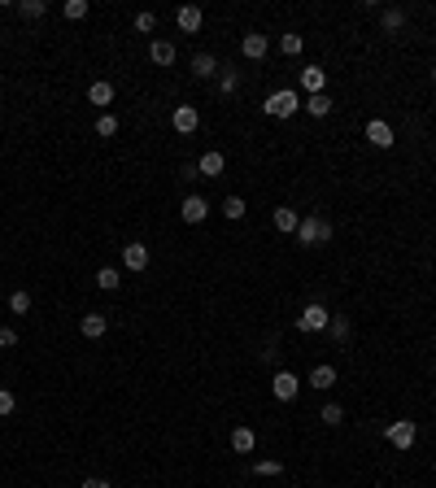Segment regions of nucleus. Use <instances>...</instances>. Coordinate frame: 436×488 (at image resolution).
Masks as SVG:
<instances>
[{"mask_svg":"<svg viewBox=\"0 0 436 488\" xmlns=\"http://www.w3.org/2000/svg\"><path fill=\"white\" fill-rule=\"evenodd\" d=\"M332 240V222L323 218V214H305L301 227H297V244L301 249H318V244H328Z\"/></svg>","mask_w":436,"mask_h":488,"instance_id":"1","label":"nucleus"},{"mask_svg":"<svg viewBox=\"0 0 436 488\" xmlns=\"http://www.w3.org/2000/svg\"><path fill=\"white\" fill-rule=\"evenodd\" d=\"M271 118H293V113L301 109V96L293 92V88H280V92H271L266 96V105H262Z\"/></svg>","mask_w":436,"mask_h":488,"instance_id":"2","label":"nucleus"},{"mask_svg":"<svg viewBox=\"0 0 436 488\" xmlns=\"http://www.w3.org/2000/svg\"><path fill=\"white\" fill-rule=\"evenodd\" d=\"M384 436H389L393 449H410V445L419 441V423H414V418H393L389 428H384Z\"/></svg>","mask_w":436,"mask_h":488,"instance_id":"3","label":"nucleus"},{"mask_svg":"<svg viewBox=\"0 0 436 488\" xmlns=\"http://www.w3.org/2000/svg\"><path fill=\"white\" fill-rule=\"evenodd\" d=\"M328 323H332V314H328V305H323V301H310V305L297 314V327H301V332H323Z\"/></svg>","mask_w":436,"mask_h":488,"instance_id":"4","label":"nucleus"},{"mask_svg":"<svg viewBox=\"0 0 436 488\" xmlns=\"http://www.w3.org/2000/svg\"><path fill=\"white\" fill-rule=\"evenodd\" d=\"M170 127L179 136H192L201 127V113H197V105H175V113H170Z\"/></svg>","mask_w":436,"mask_h":488,"instance_id":"5","label":"nucleus"},{"mask_svg":"<svg viewBox=\"0 0 436 488\" xmlns=\"http://www.w3.org/2000/svg\"><path fill=\"white\" fill-rule=\"evenodd\" d=\"M271 393H275V401H293L301 393V380L293 375V371H280V375L271 380Z\"/></svg>","mask_w":436,"mask_h":488,"instance_id":"6","label":"nucleus"},{"mask_svg":"<svg viewBox=\"0 0 436 488\" xmlns=\"http://www.w3.org/2000/svg\"><path fill=\"white\" fill-rule=\"evenodd\" d=\"M301 92L305 96H323V92H328V70H323V66H305L301 70Z\"/></svg>","mask_w":436,"mask_h":488,"instance_id":"7","label":"nucleus"},{"mask_svg":"<svg viewBox=\"0 0 436 488\" xmlns=\"http://www.w3.org/2000/svg\"><path fill=\"white\" fill-rule=\"evenodd\" d=\"M240 53H245L249 61H262V57L271 53V40L262 35V31H249V35H245V40H240Z\"/></svg>","mask_w":436,"mask_h":488,"instance_id":"8","label":"nucleus"},{"mask_svg":"<svg viewBox=\"0 0 436 488\" xmlns=\"http://www.w3.org/2000/svg\"><path fill=\"white\" fill-rule=\"evenodd\" d=\"M179 214H184L188 227H197V222L209 218V201H205V197H184V209H179Z\"/></svg>","mask_w":436,"mask_h":488,"instance_id":"9","label":"nucleus"},{"mask_svg":"<svg viewBox=\"0 0 436 488\" xmlns=\"http://www.w3.org/2000/svg\"><path fill=\"white\" fill-rule=\"evenodd\" d=\"M271 222H275V231H284V236H297V227H301V214L293 205H280L275 214H271Z\"/></svg>","mask_w":436,"mask_h":488,"instance_id":"10","label":"nucleus"},{"mask_svg":"<svg viewBox=\"0 0 436 488\" xmlns=\"http://www.w3.org/2000/svg\"><path fill=\"white\" fill-rule=\"evenodd\" d=\"M122 266L127 270H149V244H122Z\"/></svg>","mask_w":436,"mask_h":488,"instance_id":"11","label":"nucleus"},{"mask_svg":"<svg viewBox=\"0 0 436 488\" xmlns=\"http://www.w3.org/2000/svg\"><path fill=\"white\" fill-rule=\"evenodd\" d=\"M223 170H227V157H223L218 149H209V153H201V161H197V174H205V179H218Z\"/></svg>","mask_w":436,"mask_h":488,"instance_id":"12","label":"nucleus"},{"mask_svg":"<svg viewBox=\"0 0 436 488\" xmlns=\"http://www.w3.org/2000/svg\"><path fill=\"white\" fill-rule=\"evenodd\" d=\"M366 140L376 144V149H393V127L384 122V118H371L366 122Z\"/></svg>","mask_w":436,"mask_h":488,"instance_id":"13","label":"nucleus"},{"mask_svg":"<svg viewBox=\"0 0 436 488\" xmlns=\"http://www.w3.org/2000/svg\"><path fill=\"white\" fill-rule=\"evenodd\" d=\"M175 22H179V31H184V35H197V31H201V22H205V13H201L197 5H184L179 13H175Z\"/></svg>","mask_w":436,"mask_h":488,"instance_id":"14","label":"nucleus"},{"mask_svg":"<svg viewBox=\"0 0 436 488\" xmlns=\"http://www.w3.org/2000/svg\"><path fill=\"white\" fill-rule=\"evenodd\" d=\"M305 384L310 388H318V393H328V388H336V366H328V362H318L310 375H305Z\"/></svg>","mask_w":436,"mask_h":488,"instance_id":"15","label":"nucleus"},{"mask_svg":"<svg viewBox=\"0 0 436 488\" xmlns=\"http://www.w3.org/2000/svg\"><path fill=\"white\" fill-rule=\"evenodd\" d=\"M175 57H179V53H175L170 40H153L149 44V61H153V66H175Z\"/></svg>","mask_w":436,"mask_h":488,"instance_id":"16","label":"nucleus"},{"mask_svg":"<svg viewBox=\"0 0 436 488\" xmlns=\"http://www.w3.org/2000/svg\"><path fill=\"white\" fill-rule=\"evenodd\" d=\"M105 327H109V318H105V314H96V310L79 318V332H83L88 340H101V336H105Z\"/></svg>","mask_w":436,"mask_h":488,"instance_id":"17","label":"nucleus"},{"mask_svg":"<svg viewBox=\"0 0 436 488\" xmlns=\"http://www.w3.org/2000/svg\"><path fill=\"white\" fill-rule=\"evenodd\" d=\"M88 101H92V105H101V109L109 113V105H114V83H105V79H96V83L88 88Z\"/></svg>","mask_w":436,"mask_h":488,"instance_id":"18","label":"nucleus"},{"mask_svg":"<svg viewBox=\"0 0 436 488\" xmlns=\"http://www.w3.org/2000/svg\"><path fill=\"white\" fill-rule=\"evenodd\" d=\"M253 445H257V432L249 428V423H240V428L232 432V449L236 453H253Z\"/></svg>","mask_w":436,"mask_h":488,"instance_id":"19","label":"nucleus"},{"mask_svg":"<svg viewBox=\"0 0 436 488\" xmlns=\"http://www.w3.org/2000/svg\"><path fill=\"white\" fill-rule=\"evenodd\" d=\"M223 66H218V61H214V53H197V57H192V74H197V79H214Z\"/></svg>","mask_w":436,"mask_h":488,"instance_id":"20","label":"nucleus"},{"mask_svg":"<svg viewBox=\"0 0 436 488\" xmlns=\"http://www.w3.org/2000/svg\"><path fill=\"white\" fill-rule=\"evenodd\" d=\"M301 109H305V113H314V118H328V113H332V101H328V92H323V96H305Z\"/></svg>","mask_w":436,"mask_h":488,"instance_id":"21","label":"nucleus"},{"mask_svg":"<svg viewBox=\"0 0 436 488\" xmlns=\"http://www.w3.org/2000/svg\"><path fill=\"white\" fill-rule=\"evenodd\" d=\"M122 284V275L114 270V266H101V270H96V288H105V292H114Z\"/></svg>","mask_w":436,"mask_h":488,"instance_id":"22","label":"nucleus"},{"mask_svg":"<svg viewBox=\"0 0 436 488\" xmlns=\"http://www.w3.org/2000/svg\"><path fill=\"white\" fill-rule=\"evenodd\" d=\"M218 209H223V218H232V222H240V218H245V209H249V205H245V201H240V197H227V201H223Z\"/></svg>","mask_w":436,"mask_h":488,"instance_id":"23","label":"nucleus"},{"mask_svg":"<svg viewBox=\"0 0 436 488\" xmlns=\"http://www.w3.org/2000/svg\"><path fill=\"white\" fill-rule=\"evenodd\" d=\"M301 48H305V40L293 35V31H288V35H280V53H284V57H301Z\"/></svg>","mask_w":436,"mask_h":488,"instance_id":"24","label":"nucleus"},{"mask_svg":"<svg viewBox=\"0 0 436 488\" xmlns=\"http://www.w3.org/2000/svg\"><path fill=\"white\" fill-rule=\"evenodd\" d=\"M96 136H118V113H101V118H96Z\"/></svg>","mask_w":436,"mask_h":488,"instance_id":"25","label":"nucleus"},{"mask_svg":"<svg viewBox=\"0 0 436 488\" xmlns=\"http://www.w3.org/2000/svg\"><path fill=\"white\" fill-rule=\"evenodd\" d=\"M236 88H240V70H227V66H223V74H218V92L232 96Z\"/></svg>","mask_w":436,"mask_h":488,"instance_id":"26","label":"nucleus"},{"mask_svg":"<svg viewBox=\"0 0 436 488\" xmlns=\"http://www.w3.org/2000/svg\"><path fill=\"white\" fill-rule=\"evenodd\" d=\"M318 418L328 423V428H341V423H345V410H341L336 401H328V405H323V414H318Z\"/></svg>","mask_w":436,"mask_h":488,"instance_id":"27","label":"nucleus"},{"mask_svg":"<svg viewBox=\"0 0 436 488\" xmlns=\"http://www.w3.org/2000/svg\"><path fill=\"white\" fill-rule=\"evenodd\" d=\"M88 9H92V5H88V0H66V5H61V13H66V18H70V22H79V18H88Z\"/></svg>","mask_w":436,"mask_h":488,"instance_id":"28","label":"nucleus"},{"mask_svg":"<svg viewBox=\"0 0 436 488\" xmlns=\"http://www.w3.org/2000/svg\"><path fill=\"white\" fill-rule=\"evenodd\" d=\"M380 22H384V31H401V26H406V13H401V9H384Z\"/></svg>","mask_w":436,"mask_h":488,"instance_id":"29","label":"nucleus"},{"mask_svg":"<svg viewBox=\"0 0 436 488\" xmlns=\"http://www.w3.org/2000/svg\"><path fill=\"white\" fill-rule=\"evenodd\" d=\"M18 13H22V18H44V13H48V5H44V0H22V5H18Z\"/></svg>","mask_w":436,"mask_h":488,"instance_id":"30","label":"nucleus"},{"mask_svg":"<svg viewBox=\"0 0 436 488\" xmlns=\"http://www.w3.org/2000/svg\"><path fill=\"white\" fill-rule=\"evenodd\" d=\"M280 471H284V462H275V458H262V462H253V475H280Z\"/></svg>","mask_w":436,"mask_h":488,"instance_id":"31","label":"nucleus"},{"mask_svg":"<svg viewBox=\"0 0 436 488\" xmlns=\"http://www.w3.org/2000/svg\"><path fill=\"white\" fill-rule=\"evenodd\" d=\"M328 327H332V336H336V340H341V345H345V340H349V332H353V323H349V318H332Z\"/></svg>","mask_w":436,"mask_h":488,"instance_id":"32","label":"nucleus"},{"mask_svg":"<svg viewBox=\"0 0 436 488\" xmlns=\"http://www.w3.org/2000/svg\"><path fill=\"white\" fill-rule=\"evenodd\" d=\"M13 410H18V397H13L9 388H0V418H9Z\"/></svg>","mask_w":436,"mask_h":488,"instance_id":"33","label":"nucleus"},{"mask_svg":"<svg viewBox=\"0 0 436 488\" xmlns=\"http://www.w3.org/2000/svg\"><path fill=\"white\" fill-rule=\"evenodd\" d=\"M9 310H13V314H26V310H31V292H13V297H9Z\"/></svg>","mask_w":436,"mask_h":488,"instance_id":"34","label":"nucleus"},{"mask_svg":"<svg viewBox=\"0 0 436 488\" xmlns=\"http://www.w3.org/2000/svg\"><path fill=\"white\" fill-rule=\"evenodd\" d=\"M136 31L153 35V31H157V13H136Z\"/></svg>","mask_w":436,"mask_h":488,"instance_id":"35","label":"nucleus"},{"mask_svg":"<svg viewBox=\"0 0 436 488\" xmlns=\"http://www.w3.org/2000/svg\"><path fill=\"white\" fill-rule=\"evenodd\" d=\"M13 345H18V332H13V327H0V349H13Z\"/></svg>","mask_w":436,"mask_h":488,"instance_id":"36","label":"nucleus"},{"mask_svg":"<svg viewBox=\"0 0 436 488\" xmlns=\"http://www.w3.org/2000/svg\"><path fill=\"white\" fill-rule=\"evenodd\" d=\"M79 488H109V480H101V475H92V480H83Z\"/></svg>","mask_w":436,"mask_h":488,"instance_id":"37","label":"nucleus"},{"mask_svg":"<svg viewBox=\"0 0 436 488\" xmlns=\"http://www.w3.org/2000/svg\"><path fill=\"white\" fill-rule=\"evenodd\" d=\"M432 83H436V66H432Z\"/></svg>","mask_w":436,"mask_h":488,"instance_id":"38","label":"nucleus"}]
</instances>
